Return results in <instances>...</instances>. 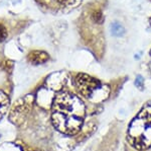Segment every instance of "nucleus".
I'll return each instance as SVG.
<instances>
[{
	"mask_svg": "<svg viewBox=\"0 0 151 151\" xmlns=\"http://www.w3.org/2000/svg\"><path fill=\"white\" fill-rule=\"evenodd\" d=\"M86 116L84 103L68 92H58L52 107V123L57 130L67 135H74L81 129Z\"/></svg>",
	"mask_w": 151,
	"mask_h": 151,
	"instance_id": "obj_1",
	"label": "nucleus"
},
{
	"mask_svg": "<svg viewBox=\"0 0 151 151\" xmlns=\"http://www.w3.org/2000/svg\"><path fill=\"white\" fill-rule=\"evenodd\" d=\"M128 139L134 147L140 150L151 146V101L131 122Z\"/></svg>",
	"mask_w": 151,
	"mask_h": 151,
	"instance_id": "obj_2",
	"label": "nucleus"
},
{
	"mask_svg": "<svg viewBox=\"0 0 151 151\" xmlns=\"http://www.w3.org/2000/svg\"><path fill=\"white\" fill-rule=\"evenodd\" d=\"M75 85L82 96L90 97L101 86L99 80L87 74H79L75 79Z\"/></svg>",
	"mask_w": 151,
	"mask_h": 151,
	"instance_id": "obj_3",
	"label": "nucleus"
},
{
	"mask_svg": "<svg viewBox=\"0 0 151 151\" xmlns=\"http://www.w3.org/2000/svg\"><path fill=\"white\" fill-rule=\"evenodd\" d=\"M28 61L31 64H43L48 60V54L43 51H32L28 54Z\"/></svg>",
	"mask_w": 151,
	"mask_h": 151,
	"instance_id": "obj_4",
	"label": "nucleus"
},
{
	"mask_svg": "<svg viewBox=\"0 0 151 151\" xmlns=\"http://www.w3.org/2000/svg\"><path fill=\"white\" fill-rule=\"evenodd\" d=\"M9 106V99L4 92L0 91V119L4 116L7 108Z\"/></svg>",
	"mask_w": 151,
	"mask_h": 151,
	"instance_id": "obj_5",
	"label": "nucleus"
},
{
	"mask_svg": "<svg viewBox=\"0 0 151 151\" xmlns=\"http://www.w3.org/2000/svg\"><path fill=\"white\" fill-rule=\"evenodd\" d=\"M111 31L112 34H113L114 36H121L124 35V33H125V30H124V28L122 26H121L120 23H114L112 24L111 26Z\"/></svg>",
	"mask_w": 151,
	"mask_h": 151,
	"instance_id": "obj_6",
	"label": "nucleus"
},
{
	"mask_svg": "<svg viewBox=\"0 0 151 151\" xmlns=\"http://www.w3.org/2000/svg\"><path fill=\"white\" fill-rule=\"evenodd\" d=\"M60 4L64 5L65 7H76L81 2V0H58Z\"/></svg>",
	"mask_w": 151,
	"mask_h": 151,
	"instance_id": "obj_7",
	"label": "nucleus"
},
{
	"mask_svg": "<svg viewBox=\"0 0 151 151\" xmlns=\"http://www.w3.org/2000/svg\"><path fill=\"white\" fill-rule=\"evenodd\" d=\"M7 38V31L3 24H0V43L5 41Z\"/></svg>",
	"mask_w": 151,
	"mask_h": 151,
	"instance_id": "obj_8",
	"label": "nucleus"
},
{
	"mask_svg": "<svg viewBox=\"0 0 151 151\" xmlns=\"http://www.w3.org/2000/svg\"><path fill=\"white\" fill-rule=\"evenodd\" d=\"M93 18L97 21V23H102V19H103V16H102V13H101V12L99 11V12H96V13H94Z\"/></svg>",
	"mask_w": 151,
	"mask_h": 151,
	"instance_id": "obj_9",
	"label": "nucleus"
},
{
	"mask_svg": "<svg viewBox=\"0 0 151 151\" xmlns=\"http://www.w3.org/2000/svg\"><path fill=\"white\" fill-rule=\"evenodd\" d=\"M149 21H150V24H151V18L149 19Z\"/></svg>",
	"mask_w": 151,
	"mask_h": 151,
	"instance_id": "obj_10",
	"label": "nucleus"
},
{
	"mask_svg": "<svg viewBox=\"0 0 151 151\" xmlns=\"http://www.w3.org/2000/svg\"><path fill=\"white\" fill-rule=\"evenodd\" d=\"M150 54H151V51H150Z\"/></svg>",
	"mask_w": 151,
	"mask_h": 151,
	"instance_id": "obj_11",
	"label": "nucleus"
}]
</instances>
